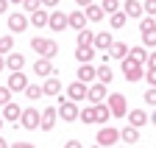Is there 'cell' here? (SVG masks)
I'll list each match as a JSON object with an SVG mask.
<instances>
[{"mask_svg": "<svg viewBox=\"0 0 156 148\" xmlns=\"http://www.w3.org/2000/svg\"><path fill=\"white\" fill-rule=\"evenodd\" d=\"M78 112H81V109H78V103H75V101H67V98H62V101H58L56 115L62 117V120H67V123H75V120H78Z\"/></svg>", "mask_w": 156, "mask_h": 148, "instance_id": "3957f363", "label": "cell"}, {"mask_svg": "<svg viewBox=\"0 0 156 148\" xmlns=\"http://www.w3.org/2000/svg\"><path fill=\"white\" fill-rule=\"evenodd\" d=\"M28 28V17L23 14V11H14V14H9V31H14V34H23Z\"/></svg>", "mask_w": 156, "mask_h": 148, "instance_id": "9c48e42d", "label": "cell"}, {"mask_svg": "<svg viewBox=\"0 0 156 148\" xmlns=\"http://www.w3.org/2000/svg\"><path fill=\"white\" fill-rule=\"evenodd\" d=\"M0 148H9V143H6V140H3V137H0Z\"/></svg>", "mask_w": 156, "mask_h": 148, "instance_id": "681fc988", "label": "cell"}, {"mask_svg": "<svg viewBox=\"0 0 156 148\" xmlns=\"http://www.w3.org/2000/svg\"><path fill=\"white\" fill-rule=\"evenodd\" d=\"M145 101H148L151 106H156V87H148V92H145Z\"/></svg>", "mask_w": 156, "mask_h": 148, "instance_id": "ab89813d", "label": "cell"}, {"mask_svg": "<svg viewBox=\"0 0 156 148\" xmlns=\"http://www.w3.org/2000/svg\"><path fill=\"white\" fill-rule=\"evenodd\" d=\"M9 148H36V145H31V143H14V145H9Z\"/></svg>", "mask_w": 156, "mask_h": 148, "instance_id": "ee69618b", "label": "cell"}, {"mask_svg": "<svg viewBox=\"0 0 156 148\" xmlns=\"http://www.w3.org/2000/svg\"><path fill=\"white\" fill-rule=\"evenodd\" d=\"M11 98H14V92H11L9 87H0V106H6Z\"/></svg>", "mask_w": 156, "mask_h": 148, "instance_id": "8d00e7d4", "label": "cell"}, {"mask_svg": "<svg viewBox=\"0 0 156 148\" xmlns=\"http://www.w3.org/2000/svg\"><path fill=\"white\" fill-rule=\"evenodd\" d=\"M153 23H156V17H153Z\"/></svg>", "mask_w": 156, "mask_h": 148, "instance_id": "11a10c76", "label": "cell"}, {"mask_svg": "<svg viewBox=\"0 0 156 148\" xmlns=\"http://www.w3.org/2000/svg\"><path fill=\"white\" fill-rule=\"evenodd\" d=\"M11 50H14V39L11 36H0V53L6 56V53H11Z\"/></svg>", "mask_w": 156, "mask_h": 148, "instance_id": "d6a6232c", "label": "cell"}, {"mask_svg": "<svg viewBox=\"0 0 156 148\" xmlns=\"http://www.w3.org/2000/svg\"><path fill=\"white\" fill-rule=\"evenodd\" d=\"M140 34H142V42L148 48H156V23H153V17L140 23Z\"/></svg>", "mask_w": 156, "mask_h": 148, "instance_id": "5b68a950", "label": "cell"}, {"mask_svg": "<svg viewBox=\"0 0 156 148\" xmlns=\"http://www.w3.org/2000/svg\"><path fill=\"white\" fill-rule=\"evenodd\" d=\"M3 70H6V56L0 53V73H3Z\"/></svg>", "mask_w": 156, "mask_h": 148, "instance_id": "7dc6e473", "label": "cell"}, {"mask_svg": "<svg viewBox=\"0 0 156 148\" xmlns=\"http://www.w3.org/2000/svg\"><path fill=\"white\" fill-rule=\"evenodd\" d=\"M92 56H95V48H92V45H87V48L75 45V59H78V64H89Z\"/></svg>", "mask_w": 156, "mask_h": 148, "instance_id": "ffe728a7", "label": "cell"}, {"mask_svg": "<svg viewBox=\"0 0 156 148\" xmlns=\"http://www.w3.org/2000/svg\"><path fill=\"white\" fill-rule=\"evenodd\" d=\"M31 50H36L42 59H53L58 53V45L53 39H45V36H34V39H31Z\"/></svg>", "mask_w": 156, "mask_h": 148, "instance_id": "6da1fadb", "label": "cell"}, {"mask_svg": "<svg viewBox=\"0 0 156 148\" xmlns=\"http://www.w3.org/2000/svg\"><path fill=\"white\" fill-rule=\"evenodd\" d=\"M6 9H9V0H0V14H6Z\"/></svg>", "mask_w": 156, "mask_h": 148, "instance_id": "bcb514c9", "label": "cell"}, {"mask_svg": "<svg viewBox=\"0 0 156 148\" xmlns=\"http://www.w3.org/2000/svg\"><path fill=\"white\" fill-rule=\"evenodd\" d=\"M92 109H95V123H106L112 117V112H109L106 103H92Z\"/></svg>", "mask_w": 156, "mask_h": 148, "instance_id": "603a6c76", "label": "cell"}, {"mask_svg": "<svg viewBox=\"0 0 156 148\" xmlns=\"http://www.w3.org/2000/svg\"><path fill=\"white\" fill-rule=\"evenodd\" d=\"M28 84H31V81H28V76H23V70L11 73L9 81H6V87H9L11 92H25V87H28Z\"/></svg>", "mask_w": 156, "mask_h": 148, "instance_id": "52a82bcc", "label": "cell"}, {"mask_svg": "<svg viewBox=\"0 0 156 148\" xmlns=\"http://www.w3.org/2000/svg\"><path fill=\"white\" fill-rule=\"evenodd\" d=\"M23 9H28V11H36V9H42V3H39V0H23Z\"/></svg>", "mask_w": 156, "mask_h": 148, "instance_id": "f35d334b", "label": "cell"}, {"mask_svg": "<svg viewBox=\"0 0 156 148\" xmlns=\"http://www.w3.org/2000/svg\"><path fill=\"white\" fill-rule=\"evenodd\" d=\"M123 64H120V70H123V76H126V81H140L142 76H145V70H142V64L136 62V59H131V56H126V59H120Z\"/></svg>", "mask_w": 156, "mask_h": 148, "instance_id": "7a4b0ae2", "label": "cell"}, {"mask_svg": "<svg viewBox=\"0 0 156 148\" xmlns=\"http://www.w3.org/2000/svg\"><path fill=\"white\" fill-rule=\"evenodd\" d=\"M151 123H153V126H156V112H153V115H151Z\"/></svg>", "mask_w": 156, "mask_h": 148, "instance_id": "f907efd6", "label": "cell"}, {"mask_svg": "<svg viewBox=\"0 0 156 148\" xmlns=\"http://www.w3.org/2000/svg\"><path fill=\"white\" fill-rule=\"evenodd\" d=\"M95 78H98V84H106V87H109L114 76H112V70H109L106 64H101V67H98V70H95Z\"/></svg>", "mask_w": 156, "mask_h": 148, "instance_id": "d4e9b609", "label": "cell"}, {"mask_svg": "<svg viewBox=\"0 0 156 148\" xmlns=\"http://www.w3.org/2000/svg\"><path fill=\"white\" fill-rule=\"evenodd\" d=\"M128 56L136 59L140 64H145L148 62V50H145V45H136V48H128Z\"/></svg>", "mask_w": 156, "mask_h": 148, "instance_id": "4316f807", "label": "cell"}, {"mask_svg": "<svg viewBox=\"0 0 156 148\" xmlns=\"http://www.w3.org/2000/svg\"><path fill=\"white\" fill-rule=\"evenodd\" d=\"M9 3H23V0H9Z\"/></svg>", "mask_w": 156, "mask_h": 148, "instance_id": "816d5d0a", "label": "cell"}, {"mask_svg": "<svg viewBox=\"0 0 156 148\" xmlns=\"http://www.w3.org/2000/svg\"><path fill=\"white\" fill-rule=\"evenodd\" d=\"M92 36H95V34H92V31H87V28H84V31H78V36H75V45H81V48L92 45Z\"/></svg>", "mask_w": 156, "mask_h": 148, "instance_id": "4dcf8cb0", "label": "cell"}, {"mask_svg": "<svg viewBox=\"0 0 156 148\" xmlns=\"http://www.w3.org/2000/svg\"><path fill=\"white\" fill-rule=\"evenodd\" d=\"M20 115H23V109H20L14 101H9V103L3 106V120H9V123L17 126V123H20Z\"/></svg>", "mask_w": 156, "mask_h": 148, "instance_id": "e0dca14e", "label": "cell"}, {"mask_svg": "<svg viewBox=\"0 0 156 148\" xmlns=\"http://www.w3.org/2000/svg\"><path fill=\"white\" fill-rule=\"evenodd\" d=\"M106 98H109V103H106L109 112H112L114 117H126V109H128V106H126V95L114 92V95H106Z\"/></svg>", "mask_w": 156, "mask_h": 148, "instance_id": "8992f818", "label": "cell"}, {"mask_svg": "<svg viewBox=\"0 0 156 148\" xmlns=\"http://www.w3.org/2000/svg\"><path fill=\"white\" fill-rule=\"evenodd\" d=\"M103 98H106V84H92L87 89V101L89 103H103Z\"/></svg>", "mask_w": 156, "mask_h": 148, "instance_id": "9a60e30c", "label": "cell"}, {"mask_svg": "<svg viewBox=\"0 0 156 148\" xmlns=\"http://www.w3.org/2000/svg\"><path fill=\"white\" fill-rule=\"evenodd\" d=\"M142 11H148V17H156V0H145Z\"/></svg>", "mask_w": 156, "mask_h": 148, "instance_id": "74e56055", "label": "cell"}, {"mask_svg": "<svg viewBox=\"0 0 156 148\" xmlns=\"http://www.w3.org/2000/svg\"><path fill=\"white\" fill-rule=\"evenodd\" d=\"M34 28H45L48 25V9H36V11H31V20H28Z\"/></svg>", "mask_w": 156, "mask_h": 148, "instance_id": "7402d4cb", "label": "cell"}, {"mask_svg": "<svg viewBox=\"0 0 156 148\" xmlns=\"http://www.w3.org/2000/svg\"><path fill=\"white\" fill-rule=\"evenodd\" d=\"M117 140H120V132H117L114 126H103L101 132H98V137H95V143L101 145V148H106V145H117Z\"/></svg>", "mask_w": 156, "mask_h": 148, "instance_id": "277c9868", "label": "cell"}, {"mask_svg": "<svg viewBox=\"0 0 156 148\" xmlns=\"http://www.w3.org/2000/svg\"><path fill=\"white\" fill-rule=\"evenodd\" d=\"M112 42H114V39H112V34H109V31H101V34H95V36H92V48H95V50H109Z\"/></svg>", "mask_w": 156, "mask_h": 148, "instance_id": "2e32d148", "label": "cell"}, {"mask_svg": "<svg viewBox=\"0 0 156 148\" xmlns=\"http://www.w3.org/2000/svg\"><path fill=\"white\" fill-rule=\"evenodd\" d=\"M120 140H126V143H136V140H140V132H136L134 126H126L123 132H120Z\"/></svg>", "mask_w": 156, "mask_h": 148, "instance_id": "f546056e", "label": "cell"}, {"mask_svg": "<svg viewBox=\"0 0 156 148\" xmlns=\"http://www.w3.org/2000/svg\"><path fill=\"white\" fill-rule=\"evenodd\" d=\"M25 95H28L31 101L42 98V87H39V84H28V87H25Z\"/></svg>", "mask_w": 156, "mask_h": 148, "instance_id": "836d02e7", "label": "cell"}, {"mask_svg": "<svg viewBox=\"0 0 156 148\" xmlns=\"http://www.w3.org/2000/svg\"><path fill=\"white\" fill-rule=\"evenodd\" d=\"M48 28L50 31H64L67 28V14H62V11L48 14Z\"/></svg>", "mask_w": 156, "mask_h": 148, "instance_id": "5bb4252c", "label": "cell"}, {"mask_svg": "<svg viewBox=\"0 0 156 148\" xmlns=\"http://www.w3.org/2000/svg\"><path fill=\"white\" fill-rule=\"evenodd\" d=\"M75 3H78V9H81V6H89L92 0H75Z\"/></svg>", "mask_w": 156, "mask_h": 148, "instance_id": "c3c4849f", "label": "cell"}, {"mask_svg": "<svg viewBox=\"0 0 156 148\" xmlns=\"http://www.w3.org/2000/svg\"><path fill=\"white\" fill-rule=\"evenodd\" d=\"M0 128H3V115H0Z\"/></svg>", "mask_w": 156, "mask_h": 148, "instance_id": "f5cc1de1", "label": "cell"}, {"mask_svg": "<svg viewBox=\"0 0 156 148\" xmlns=\"http://www.w3.org/2000/svg\"><path fill=\"white\" fill-rule=\"evenodd\" d=\"M109 56H114V59H126V56H128V48H126V42H112V48H109Z\"/></svg>", "mask_w": 156, "mask_h": 148, "instance_id": "484cf974", "label": "cell"}, {"mask_svg": "<svg viewBox=\"0 0 156 148\" xmlns=\"http://www.w3.org/2000/svg\"><path fill=\"white\" fill-rule=\"evenodd\" d=\"M20 126H23V128H39V112H36V109H23Z\"/></svg>", "mask_w": 156, "mask_h": 148, "instance_id": "7c38bea8", "label": "cell"}, {"mask_svg": "<svg viewBox=\"0 0 156 148\" xmlns=\"http://www.w3.org/2000/svg\"><path fill=\"white\" fill-rule=\"evenodd\" d=\"M126 17H142V3H136V0H126Z\"/></svg>", "mask_w": 156, "mask_h": 148, "instance_id": "f1b7e54d", "label": "cell"}, {"mask_svg": "<svg viewBox=\"0 0 156 148\" xmlns=\"http://www.w3.org/2000/svg\"><path fill=\"white\" fill-rule=\"evenodd\" d=\"M6 67L11 70V73H17V70H23L25 67V56H23V53H6Z\"/></svg>", "mask_w": 156, "mask_h": 148, "instance_id": "ac0fdd59", "label": "cell"}, {"mask_svg": "<svg viewBox=\"0 0 156 148\" xmlns=\"http://www.w3.org/2000/svg\"><path fill=\"white\" fill-rule=\"evenodd\" d=\"M78 81H81V84L95 81V67L92 64H81V67H78Z\"/></svg>", "mask_w": 156, "mask_h": 148, "instance_id": "cb8c5ba5", "label": "cell"}, {"mask_svg": "<svg viewBox=\"0 0 156 148\" xmlns=\"http://www.w3.org/2000/svg\"><path fill=\"white\" fill-rule=\"evenodd\" d=\"M103 14H114V11H120V3H117V0H103Z\"/></svg>", "mask_w": 156, "mask_h": 148, "instance_id": "e575fe53", "label": "cell"}, {"mask_svg": "<svg viewBox=\"0 0 156 148\" xmlns=\"http://www.w3.org/2000/svg\"><path fill=\"white\" fill-rule=\"evenodd\" d=\"M56 109L53 106H48V109H42V112H39V128H42V132H50V128L56 126Z\"/></svg>", "mask_w": 156, "mask_h": 148, "instance_id": "30bf717a", "label": "cell"}, {"mask_svg": "<svg viewBox=\"0 0 156 148\" xmlns=\"http://www.w3.org/2000/svg\"><path fill=\"white\" fill-rule=\"evenodd\" d=\"M126 25V14L123 11H114L112 14V28H123Z\"/></svg>", "mask_w": 156, "mask_h": 148, "instance_id": "d590c367", "label": "cell"}, {"mask_svg": "<svg viewBox=\"0 0 156 148\" xmlns=\"http://www.w3.org/2000/svg\"><path fill=\"white\" fill-rule=\"evenodd\" d=\"M64 148H81V143H78V140H70V143H67Z\"/></svg>", "mask_w": 156, "mask_h": 148, "instance_id": "f6af8a7d", "label": "cell"}, {"mask_svg": "<svg viewBox=\"0 0 156 148\" xmlns=\"http://www.w3.org/2000/svg\"><path fill=\"white\" fill-rule=\"evenodd\" d=\"M87 89H89L87 84H81V81H73V84L67 87V101H75V103H78L81 98H87Z\"/></svg>", "mask_w": 156, "mask_h": 148, "instance_id": "4fadbf2b", "label": "cell"}, {"mask_svg": "<svg viewBox=\"0 0 156 148\" xmlns=\"http://www.w3.org/2000/svg\"><path fill=\"white\" fill-rule=\"evenodd\" d=\"M142 78H148V87H156V70H151V67H148V73H145Z\"/></svg>", "mask_w": 156, "mask_h": 148, "instance_id": "60d3db41", "label": "cell"}, {"mask_svg": "<svg viewBox=\"0 0 156 148\" xmlns=\"http://www.w3.org/2000/svg\"><path fill=\"white\" fill-rule=\"evenodd\" d=\"M56 76H58V73L53 70L50 76L45 78V84H42V95H58V92H62V81H58Z\"/></svg>", "mask_w": 156, "mask_h": 148, "instance_id": "8fae6325", "label": "cell"}, {"mask_svg": "<svg viewBox=\"0 0 156 148\" xmlns=\"http://www.w3.org/2000/svg\"><path fill=\"white\" fill-rule=\"evenodd\" d=\"M78 120H81V123H95V109L92 106L81 109V112H78Z\"/></svg>", "mask_w": 156, "mask_h": 148, "instance_id": "1f68e13d", "label": "cell"}, {"mask_svg": "<svg viewBox=\"0 0 156 148\" xmlns=\"http://www.w3.org/2000/svg\"><path fill=\"white\" fill-rule=\"evenodd\" d=\"M95 148H101V145H95Z\"/></svg>", "mask_w": 156, "mask_h": 148, "instance_id": "db71d44e", "label": "cell"}, {"mask_svg": "<svg viewBox=\"0 0 156 148\" xmlns=\"http://www.w3.org/2000/svg\"><path fill=\"white\" fill-rule=\"evenodd\" d=\"M87 14L81 11V9H75V11H70L67 14V28H73V31H84L87 28Z\"/></svg>", "mask_w": 156, "mask_h": 148, "instance_id": "ba28073f", "label": "cell"}, {"mask_svg": "<svg viewBox=\"0 0 156 148\" xmlns=\"http://www.w3.org/2000/svg\"><path fill=\"white\" fill-rule=\"evenodd\" d=\"M145 123H148V112H145V109H131V112H128V126L140 128Z\"/></svg>", "mask_w": 156, "mask_h": 148, "instance_id": "d6986e66", "label": "cell"}, {"mask_svg": "<svg viewBox=\"0 0 156 148\" xmlns=\"http://www.w3.org/2000/svg\"><path fill=\"white\" fill-rule=\"evenodd\" d=\"M84 9H87V11H84V14H87V20H92V23H98V20H103V9H101V6H95V3H89V6H84Z\"/></svg>", "mask_w": 156, "mask_h": 148, "instance_id": "83f0119b", "label": "cell"}, {"mask_svg": "<svg viewBox=\"0 0 156 148\" xmlns=\"http://www.w3.org/2000/svg\"><path fill=\"white\" fill-rule=\"evenodd\" d=\"M148 67L156 70V53H148Z\"/></svg>", "mask_w": 156, "mask_h": 148, "instance_id": "7bdbcfd3", "label": "cell"}, {"mask_svg": "<svg viewBox=\"0 0 156 148\" xmlns=\"http://www.w3.org/2000/svg\"><path fill=\"white\" fill-rule=\"evenodd\" d=\"M50 73H53V64H50V59H42V56H39L36 62H34V76H50Z\"/></svg>", "mask_w": 156, "mask_h": 148, "instance_id": "44dd1931", "label": "cell"}, {"mask_svg": "<svg viewBox=\"0 0 156 148\" xmlns=\"http://www.w3.org/2000/svg\"><path fill=\"white\" fill-rule=\"evenodd\" d=\"M42 3V9H53V6H58V0H39Z\"/></svg>", "mask_w": 156, "mask_h": 148, "instance_id": "b9f144b4", "label": "cell"}]
</instances>
